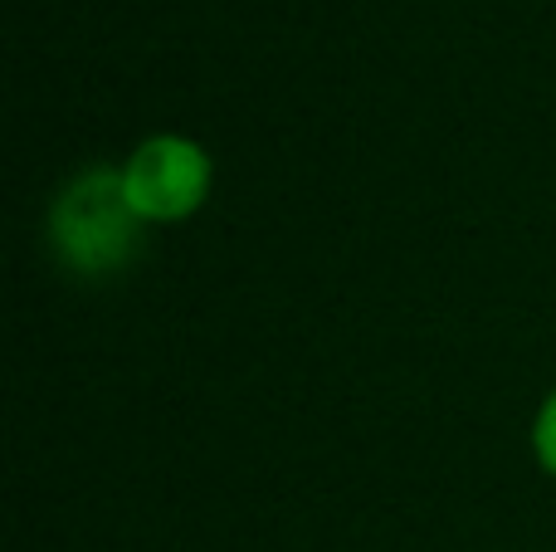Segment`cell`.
<instances>
[{
	"label": "cell",
	"mask_w": 556,
	"mask_h": 552,
	"mask_svg": "<svg viewBox=\"0 0 556 552\" xmlns=\"http://www.w3.org/2000/svg\"><path fill=\"white\" fill-rule=\"evenodd\" d=\"M54 240L78 274H103L123 264L137 244V211L123 191V176L84 172L54 211Z\"/></svg>",
	"instance_id": "6da1fadb"
},
{
	"label": "cell",
	"mask_w": 556,
	"mask_h": 552,
	"mask_svg": "<svg viewBox=\"0 0 556 552\" xmlns=\"http://www.w3.org/2000/svg\"><path fill=\"white\" fill-rule=\"evenodd\" d=\"M538 455L556 475V397L547 401V411H542V421H538Z\"/></svg>",
	"instance_id": "3957f363"
},
{
	"label": "cell",
	"mask_w": 556,
	"mask_h": 552,
	"mask_svg": "<svg viewBox=\"0 0 556 552\" xmlns=\"http://www.w3.org/2000/svg\"><path fill=\"white\" fill-rule=\"evenodd\" d=\"M205 186H211V162H205L201 147L181 142V137L147 142L123 172V191L132 201V211L152 215V221L191 215L205 201Z\"/></svg>",
	"instance_id": "7a4b0ae2"
}]
</instances>
